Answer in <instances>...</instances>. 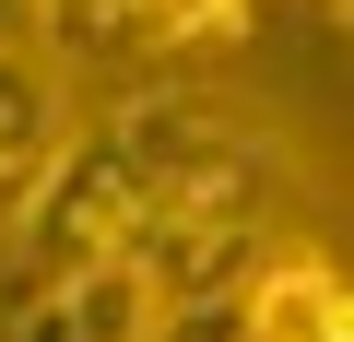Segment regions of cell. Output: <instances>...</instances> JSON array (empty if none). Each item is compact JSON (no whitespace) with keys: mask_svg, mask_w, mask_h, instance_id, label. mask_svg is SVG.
<instances>
[{"mask_svg":"<svg viewBox=\"0 0 354 342\" xmlns=\"http://www.w3.org/2000/svg\"><path fill=\"white\" fill-rule=\"evenodd\" d=\"M319 12H342V0H319Z\"/></svg>","mask_w":354,"mask_h":342,"instance_id":"cell-7","label":"cell"},{"mask_svg":"<svg viewBox=\"0 0 354 342\" xmlns=\"http://www.w3.org/2000/svg\"><path fill=\"white\" fill-rule=\"evenodd\" d=\"M59 142H71V71H59V48H36L12 24V36H0V248H12L24 201L48 189Z\"/></svg>","mask_w":354,"mask_h":342,"instance_id":"cell-4","label":"cell"},{"mask_svg":"<svg viewBox=\"0 0 354 342\" xmlns=\"http://www.w3.org/2000/svg\"><path fill=\"white\" fill-rule=\"evenodd\" d=\"M165 330V295L130 248L106 260H24L12 283V319H0V342H153Z\"/></svg>","mask_w":354,"mask_h":342,"instance_id":"cell-3","label":"cell"},{"mask_svg":"<svg viewBox=\"0 0 354 342\" xmlns=\"http://www.w3.org/2000/svg\"><path fill=\"white\" fill-rule=\"evenodd\" d=\"M95 142L118 153V178H130V213H142L130 260L153 272L165 319L201 307V295H225L283 236V178H295V165H283V142H272L260 106L201 95V83H153L118 118H95Z\"/></svg>","mask_w":354,"mask_h":342,"instance_id":"cell-1","label":"cell"},{"mask_svg":"<svg viewBox=\"0 0 354 342\" xmlns=\"http://www.w3.org/2000/svg\"><path fill=\"white\" fill-rule=\"evenodd\" d=\"M153 342H354V295H342V260H330V248L272 236L225 295L177 307Z\"/></svg>","mask_w":354,"mask_h":342,"instance_id":"cell-2","label":"cell"},{"mask_svg":"<svg viewBox=\"0 0 354 342\" xmlns=\"http://www.w3.org/2000/svg\"><path fill=\"white\" fill-rule=\"evenodd\" d=\"M24 24H48L36 48H153L165 36V0H24Z\"/></svg>","mask_w":354,"mask_h":342,"instance_id":"cell-5","label":"cell"},{"mask_svg":"<svg viewBox=\"0 0 354 342\" xmlns=\"http://www.w3.org/2000/svg\"><path fill=\"white\" fill-rule=\"evenodd\" d=\"M12 24H24V0H0V36H12Z\"/></svg>","mask_w":354,"mask_h":342,"instance_id":"cell-6","label":"cell"}]
</instances>
